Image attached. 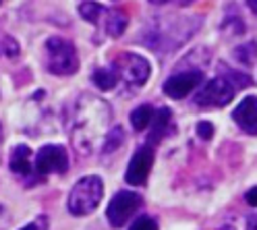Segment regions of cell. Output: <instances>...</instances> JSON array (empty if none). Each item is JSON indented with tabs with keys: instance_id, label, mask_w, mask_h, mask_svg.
Masks as SVG:
<instances>
[{
	"instance_id": "1",
	"label": "cell",
	"mask_w": 257,
	"mask_h": 230,
	"mask_svg": "<svg viewBox=\"0 0 257 230\" xmlns=\"http://www.w3.org/2000/svg\"><path fill=\"white\" fill-rule=\"evenodd\" d=\"M110 121L112 110L104 100L89 93L79 97L73 104L69 117V131L75 150L81 156H89L102 147L108 135Z\"/></svg>"
},
{
	"instance_id": "2",
	"label": "cell",
	"mask_w": 257,
	"mask_h": 230,
	"mask_svg": "<svg viewBox=\"0 0 257 230\" xmlns=\"http://www.w3.org/2000/svg\"><path fill=\"white\" fill-rule=\"evenodd\" d=\"M102 197H104V183L100 176L89 174L79 178L75 187L69 193V199H67V207L71 211V216L75 218H83L89 216L91 211L98 209V205L102 203Z\"/></svg>"
},
{
	"instance_id": "3",
	"label": "cell",
	"mask_w": 257,
	"mask_h": 230,
	"mask_svg": "<svg viewBox=\"0 0 257 230\" xmlns=\"http://www.w3.org/2000/svg\"><path fill=\"white\" fill-rule=\"evenodd\" d=\"M46 69L48 73L58 75V77L75 75L79 71V54H77L75 44L60 36L48 38L46 40Z\"/></svg>"
},
{
	"instance_id": "4",
	"label": "cell",
	"mask_w": 257,
	"mask_h": 230,
	"mask_svg": "<svg viewBox=\"0 0 257 230\" xmlns=\"http://www.w3.org/2000/svg\"><path fill=\"white\" fill-rule=\"evenodd\" d=\"M112 69L116 71L118 79L126 87H143L148 83V79L152 75V67L148 58H143L133 52H122L114 58Z\"/></svg>"
},
{
	"instance_id": "5",
	"label": "cell",
	"mask_w": 257,
	"mask_h": 230,
	"mask_svg": "<svg viewBox=\"0 0 257 230\" xmlns=\"http://www.w3.org/2000/svg\"><path fill=\"white\" fill-rule=\"evenodd\" d=\"M236 87L226 77H214L205 81L201 89L195 93V104L201 108H222L232 102Z\"/></svg>"
},
{
	"instance_id": "6",
	"label": "cell",
	"mask_w": 257,
	"mask_h": 230,
	"mask_svg": "<svg viewBox=\"0 0 257 230\" xmlns=\"http://www.w3.org/2000/svg\"><path fill=\"white\" fill-rule=\"evenodd\" d=\"M34 170L38 176L48 174H64L69 170V154L67 147L58 143H48L40 147V152L34 158Z\"/></svg>"
},
{
	"instance_id": "7",
	"label": "cell",
	"mask_w": 257,
	"mask_h": 230,
	"mask_svg": "<svg viewBox=\"0 0 257 230\" xmlns=\"http://www.w3.org/2000/svg\"><path fill=\"white\" fill-rule=\"evenodd\" d=\"M143 205L141 195L133 193V191H118L114 197L110 199L108 209H106V218L110 222V226L114 228H122L124 222L128 218H133V213H137V209Z\"/></svg>"
},
{
	"instance_id": "8",
	"label": "cell",
	"mask_w": 257,
	"mask_h": 230,
	"mask_svg": "<svg viewBox=\"0 0 257 230\" xmlns=\"http://www.w3.org/2000/svg\"><path fill=\"white\" fill-rule=\"evenodd\" d=\"M152 164H154V147H150V145L139 147L133 154V158L128 160L124 180L131 187H143L152 172Z\"/></svg>"
},
{
	"instance_id": "9",
	"label": "cell",
	"mask_w": 257,
	"mask_h": 230,
	"mask_svg": "<svg viewBox=\"0 0 257 230\" xmlns=\"http://www.w3.org/2000/svg\"><path fill=\"white\" fill-rule=\"evenodd\" d=\"M203 83V73L199 69H191V71H181L176 75H170L164 81V93L172 100H183L187 97L195 87Z\"/></svg>"
},
{
	"instance_id": "10",
	"label": "cell",
	"mask_w": 257,
	"mask_h": 230,
	"mask_svg": "<svg viewBox=\"0 0 257 230\" xmlns=\"http://www.w3.org/2000/svg\"><path fill=\"white\" fill-rule=\"evenodd\" d=\"M232 121L240 131L257 135V95H247L232 112Z\"/></svg>"
},
{
	"instance_id": "11",
	"label": "cell",
	"mask_w": 257,
	"mask_h": 230,
	"mask_svg": "<svg viewBox=\"0 0 257 230\" xmlns=\"http://www.w3.org/2000/svg\"><path fill=\"white\" fill-rule=\"evenodd\" d=\"M9 168L11 172L19 174V176H31L34 170V154L27 145H15L9 156Z\"/></svg>"
},
{
	"instance_id": "12",
	"label": "cell",
	"mask_w": 257,
	"mask_h": 230,
	"mask_svg": "<svg viewBox=\"0 0 257 230\" xmlns=\"http://www.w3.org/2000/svg\"><path fill=\"white\" fill-rule=\"evenodd\" d=\"M170 123H172V112L170 108H158L156 114H154V121H152V131L148 135V143L146 145H156L162 141V137L168 133L170 129Z\"/></svg>"
},
{
	"instance_id": "13",
	"label": "cell",
	"mask_w": 257,
	"mask_h": 230,
	"mask_svg": "<svg viewBox=\"0 0 257 230\" xmlns=\"http://www.w3.org/2000/svg\"><path fill=\"white\" fill-rule=\"evenodd\" d=\"M126 25H128V17L122 11H118V9L108 11V15H106V34L110 38H120L124 34Z\"/></svg>"
},
{
	"instance_id": "14",
	"label": "cell",
	"mask_w": 257,
	"mask_h": 230,
	"mask_svg": "<svg viewBox=\"0 0 257 230\" xmlns=\"http://www.w3.org/2000/svg\"><path fill=\"white\" fill-rule=\"evenodd\" d=\"M91 81H93V85L98 87L100 91H112V89H114L120 83L116 71L114 69H106V67L95 69L93 75H91Z\"/></svg>"
},
{
	"instance_id": "15",
	"label": "cell",
	"mask_w": 257,
	"mask_h": 230,
	"mask_svg": "<svg viewBox=\"0 0 257 230\" xmlns=\"http://www.w3.org/2000/svg\"><path fill=\"white\" fill-rule=\"evenodd\" d=\"M154 114H156V110H154V106H150V104L137 106V108L131 112V125H133V129H135V131H146V129L152 125V121H154Z\"/></svg>"
},
{
	"instance_id": "16",
	"label": "cell",
	"mask_w": 257,
	"mask_h": 230,
	"mask_svg": "<svg viewBox=\"0 0 257 230\" xmlns=\"http://www.w3.org/2000/svg\"><path fill=\"white\" fill-rule=\"evenodd\" d=\"M104 13H106V7L100 5V3H81L79 5V15H81L85 21L93 23V25L100 21V17Z\"/></svg>"
},
{
	"instance_id": "17",
	"label": "cell",
	"mask_w": 257,
	"mask_h": 230,
	"mask_svg": "<svg viewBox=\"0 0 257 230\" xmlns=\"http://www.w3.org/2000/svg\"><path fill=\"white\" fill-rule=\"evenodd\" d=\"M122 143H124V131L120 127H114V129L108 131V135L104 139V145H102V152L104 154H112V152H116Z\"/></svg>"
},
{
	"instance_id": "18",
	"label": "cell",
	"mask_w": 257,
	"mask_h": 230,
	"mask_svg": "<svg viewBox=\"0 0 257 230\" xmlns=\"http://www.w3.org/2000/svg\"><path fill=\"white\" fill-rule=\"evenodd\" d=\"M234 58L238 62L247 64V67H253V62L257 60V42H249L245 46H238L234 50Z\"/></svg>"
},
{
	"instance_id": "19",
	"label": "cell",
	"mask_w": 257,
	"mask_h": 230,
	"mask_svg": "<svg viewBox=\"0 0 257 230\" xmlns=\"http://www.w3.org/2000/svg\"><path fill=\"white\" fill-rule=\"evenodd\" d=\"M19 42L11 36H0V58H15L19 56Z\"/></svg>"
},
{
	"instance_id": "20",
	"label": "cell",
	"mask_w": 257,
	"mask_h": 230,
	"mask_svg": "<svg viewBox=\"0 0 257 230\" xmlns=\"http://www.w3.org/2000/svg\"><path fill=\"white\" fill-rule=\"evenodd\" d=\"M128 230H158V222L150 216H139L131 226H128Z\"/></svg>"
},
{
	"instance_id": "21",
	"label": "cell",
	"mask_w": 257,
	"mask_h": 230,
	"mask_svg": "<svg viewBox=\"0 0 257 230\" xmlns=\"http://www.w3.org/2000/svg\"><path fill=\"white\" fill-rule=\"evenodd\" d=\"M197 135L201 137V139H212L214 137V125L212 123H207V121H201L199 125H197Z\"/></svg>"
},
{
	"instance_id": "22",
	"label": "cell",
	"mask_w": 257,
	"mask_h": 230,
	"mask_svg": "<svg viewBox=\"0 0 257 230\" xmlns=\"http://www.w3.org/2000/svg\"><path fill=\"white\" fill-rule=\"evenodd\" d=\"M19 230H48V218L46 216H40V218H36L34 222H29V224H25Z\"/></svg>"
},
{
	"instance_id": "23",
	"label": "cell",
	"mask_w": 257,
	"mask_h": 230,
	"mask_svg": "<svg viewBox=\"0 0 257 230\" xmlns=\"http://www.w3.org/2000/svg\"><path fill=\"white\" fill-rule=\"evenodd\" d=\"M11 224V216H9V211L5 205H0V230H7Z\"/></svg>"
},
{
	"instance_id": "24",
	"label": "cell",
	"mask_w": 257,
	"mask_h": 230,
	"mask_svg": "<svg viewBox=\"0 0 257 230\" xmlns=\"http://www.w3.org/2000/svg\"><path fill=\"white\" fill-rule=\"evenodd\" d=\"M245 201H247L251 207H257V187H253V189H249V191L245 193Z\"/></svg>"
},
{
	"instance_id": "25",
	"label": "cell",
	"mask_w": 257,
	"mask_h": 230,
	"mask_svg": "<svg viewBox=\"0 0 257 230\" xmlns=\"http://www.w3.org/2000/svg\"><path fill=\"white\" fill-rule=\"evenodd\" d=\"M247 230H257V213L249 216V220H247Z\"/></svg>"
},
{
	"instance_id": "26",
	"label": "cell",
	"mask_w": 257,
	"mask_h": 230,
	"mask_svg": "<svg viewBox=\"0 0 257 230\" xmlns=\"http://www.w3.org/2000/svg\"><path fill=\"white\" fill-rule=\"evenodd\" d=\"M247 7H249V9H251L255 15H257V3H247Z\"/></svg>"
},
{
	"instance_id": "27",
	"label": "cell",
	"mask_w": 257,
	"mask_h": 230,
	"mask_svg": "<svg viewBox=\"0 0 257 230\" xmlns=\"http://www.w3.org/2000/svg\"><path fill=\"white\" fill-rule=\"evenodd\" d=\"M0 141H3V127H0Z\"/></svg>"
}]
</instances>
